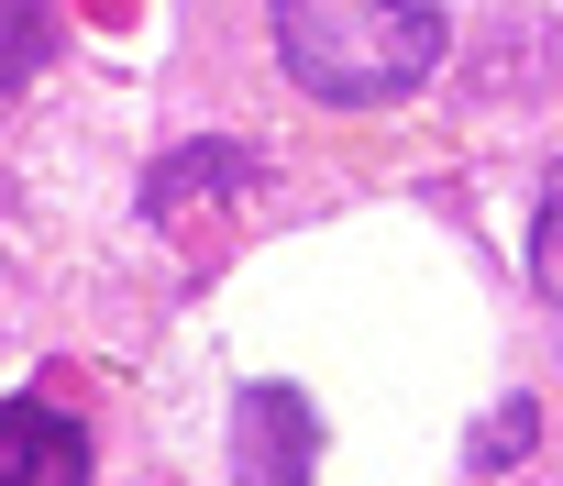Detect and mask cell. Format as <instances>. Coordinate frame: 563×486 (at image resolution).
I'll list each match as a JSON object with an SVG mask.
<instances>
[{"label":"cell","mask_w":563,"mask_h":486,"mask_svg":"<svg viewBox=\"0 0 563 486\" xmlns=\"http://www.w3.org/2000/svg\"><path fill=\"white\" fill-rule=\"evenodd\" d=\"M530 288L563 310V166H552V188H541V210H530Z\"/></svg>","instance_id":"cell-5"},{"label":"cell","mask_w":563,"mask_h":486,"mask_svg":"<svg viewBox=\"0 0 563 486\" xmlns=\"http://www.w3.org/2000/svg\"><path fill=\"white\" fill-rule=\"evenodd\" d=\"M276 56L332 111H387L442 67L431 0H276Z\"/></svg>","instance_id":"cell-1"},{"label":"cell","mask_w":563,"mask_h":486,"mask_svg":"<svg viewBox=\"0 0 563 486\" xmlns=\"http://www.w3.org/2000/svg\"><path fill=\"white\" fill-rule=\"evenodd\" d=\"M89 475V431L45 398H0V486H78Z\"/></svg>","instance_id":"cell-2"},{"label":"cell","mask_w":563,"mask_h":486,"mask_svg":"<svg viewBox=\"0 0 563 486\" xmlns=\"http://www.w3.org/2000/svg\"><path fill=\"white\" fill-rule=\"evenodd\" d=\"M45 56H56V12L45 0H0V89H23Z\"/></svg>","instance_id":"cell-4"},{"label":"cell","mask_w":563,"mask_h":486,"mask_svg":"<svg viewBox=\"0 0 563 486\" xmlns=\"http://www.w3.org/2000/svg\"><path fill=\"white\" fill-rule=\"evenodd\" d=\"M232 464H243V475H310V464H321V442H310V398H299V387H254V398H243V442H232Z\"/></svg>","instance_id":"cell-3"}]
</instances>
